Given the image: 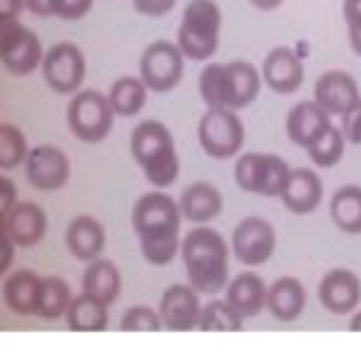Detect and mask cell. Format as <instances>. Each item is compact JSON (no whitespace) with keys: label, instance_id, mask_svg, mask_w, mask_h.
<instances>
[{"label":"cell","instance_id":"cell-25","mask_svg":"<svg viewBox=\"0 0 361 361\" xmlns=\"http://www.w3.org/2000/svg\"><path fill=\"white\" fill-rule=\"evenodd\" d=\"M121 287H123V279H121V270L116 267L114 260L97 258L87 265L82 275V292L97 296L99 301L111 306L118 301Z\"/></svg>","mask_w":361,"mask_h":361},{"label":"cell","instance_id":"cell-6","mask_svg":"<svg viewBox=\"0 0 361 361\" xmlns=\"http://www.w3.org/2000/svg\"><path fill=\"white\" fill-rule=\"evenodd\" d=\"M289 164L277 154L246 152L236 159L234 178L236 185L246 193L277 197L282 193L284 183L289 178Z\"/></svg>","mask_w":361,"mask_h":361},{"label":"cell","instance_id":"cell-42","mask_svg":"<svg viewBox=\"0 0 361 361\" xmlns=\"http://www.w3.org/2000/svg\"><path fill=\"white\" fill-rule=\"evenodd\" d=\"M0 241H3V260H0V272H8L10 265H13V260H15V246H17V243L10 236H5V234H0Z\"/></svg>","mask_w":361,"mask_h":361},{"label":"cell","instance_id":"cell-4","mask_svg":"<svg viewBox=\"0 0 361 361\" xmlns=\"http://www.w3.org/2000/svg\"><path fill=\"white\" fill-rule=\"evenodd\" d=\"M114 118L116 111L109 94H102L99 90L78 92L68 104V128L82 142H102L111 133Z\"/></svg>","mask_w":361,"mask_h":361},{"label":"cell","instance_id":"cell-17","mask_svg":"<svg viewBox=\"0 0 361 361\" xmlns=\"http://www.w3.org/2000/svg\"><path fill=\"white\" fill-rule=\"evenodd\" d=\"M279 197L289 212L311 214L323 202V180L313 169H292Z\"/></svg>","mask_w":361,"mask_h":361},{"label":"cell","instance_id":"cell-47","mask_svg":"<svg viewBox=\"0 0 361 361\" xmlns=\"http://www.w3.org/2000/svg\"><path fill=\"white\" fill-rule=\"evenodd\" d=\"M349 330H352V333H361V311L354 313L352 320H349Z\"/></svg>","mask_w":361,"mask_h":361},{"label":"cell","instance_id":"cell-1","mask_svg":"<svg viewBox=\"0 0 361 361\" xmlns=\"http://www.w3.org/2000/svg\"><path fill=\"white\" fill-rule=\"evenodd\" d=\"M229 250L224 236L209 226H195L188 231V236L180 241V258L190 287L200 294H217L226 289Z\"/></svg>","mask_w":361,"mask_h":361},{"label":"cell","instance_id":"cell-24","mask_svg":"<svg viewBox=\"0 0 361 361\" xmlns=\"http://www.w3.org/2000/svg\"><path fill=\"white\" fill-rule=\"evenodd\" d=\"M42 277L32 270H17L3 284V301L17 316H37V296Z\"/></svg>","mask_w":361,"mask_h":361},{"label":"cell","instance_id":"cell-39","mask_svg":"<svg viewBox=\"0 0 361 361\" xmlns=\"http://www.w3.org/2000/svg\"><path fill=\"white\" fill-rule=\"evenodd\" d=\"M133 8L145 17H164L176 8V0H133Z\"/></svg>","mask_w":361,"mask_h":361},{"label":"cell","instance_id":"cell-2","mask_svg":"<svg viewBox=\"0 0 361 361\" xmlns=\"http://www.w3.org/2000/svg\"><path fill=\"white\" fill-rule=\"evenodd\" d=\"M130 154L154 188H169L180 164L171 130L161 121H142L130 135Z\"/></svg>","mask_w":361,"mask_h":361},{"label":"cell","instance_id":"cell-12","mask_svg":"<svg viewBox=\"0 0 361 361\" xmlns=\"http://www.w3.org/2000/svg\"><path fill=\"white\" fill-rule=\"evenodd\" d=\"M70 157L56 145H39L29 149V157L25 161L27 180L37 190L54 193L61 190L70 178Z\"/></svg>","mask_w":361,"mask_h":361},{"label":"cell","instance_id":"cell-16","mask_svg":"<svg viewBox=\"0 0 361 361\" xmlns=\"http://www.w3.org/2000/svg\"><path fill=\"white\" fill-rule=\"evenodd\" d=\"M263 82L277 94H294L304 85V63L287 46H277L263 61Z\"/></svg>","mask_w":361,"mask_h":361},{"label":"cell","instance_id":"cell-22","mask_svg":"<svg viewBox=\"0 0 361 361\" xmlns=\"http://www.w3.org/2000/svg\"><path fill=\"white\" fill-rule=\"evenodd\" d=\"M180 214L193 224H207L214 217H219L224 207L222 193L217 190V185L207 183V180H195L188 188L180 193L178 200Z\"/></svg>","mask_w":361,"mask_h":361},{"label":"cell","instance_id":"cell-26","mask_svg":"<svg viewBox=\"0 0 361 361\" xmlns=\"http://www.w3.org/2000/svg\"><path fill=\"white\" fill-rule=\"evenodd\" d=\"M68 328L75 333H104L109 328V306L92 294H78L66 313Z\"/></svg>","mask_w":361,"mask_h":361},{"label":"cell","instance_id":"cell-31","mask_svg":"<svg viewBox=\"0 0 361 361\" xmlns=\"http://www.w3.org/2000/svg\"><path fill=\"white\" fill-rule=\"evenodd\" d=\"M231 73V85H234V104L231 109H246L255 102V97L260 94V85H263V75L255 70V66H250L246 61H231L226 63Z\"/></svg>","mask_w":361,"mask_h":361},{"label":"cell","instance_id":"cell-15","mask_svg":"<svg viewBox=\"0 0 361 361\" xmlns=\"http://www.w3.org/2000/svg\"><path fill=\"white\" fill-rule=\"evenodd\" d=\"M49 217L37 202H17L8 214H0V234L10 236L17 246H37L46 236Z\"/></svg>","mask_w":361,"mask_h":361},{"label":"cell","instance_id":"cell-30","mask_svg":"<svg viewBox=\"0 0 361 361\" xmlns=\"http://www.w3.org/2000/svg\"><path fill=\"white\" fill-rule=\"evenodd\" d=\"M147 85L142 82V78H118L111 85L109 92V102H111L116 116H137L147 104Z\"/></svg>","mask_w":361,"mask_h":361},{"label":"cell","instance_id":"cell-21","mask_svg":"<svg viewBox=\"0 0 361 361\" xmlns=\"http://www.w3.org/2000/svg\"><path fill=\"white\" fill-rule=\"evenodd\" d=\"M226 301L238 316L255 318L267 308L265 279L255 272H241L226 284Z\"/></svg>","mask_w":361,"mask_h":361},{"label":"cell","instance_id":"cell-10","mask_svg":"<svg viewBox=\"0 0 361 361\" xmlns=\"http://www.w3.org/2000/svg\"><path fill=\"white\" fill-rule=\"evenodd\" d=\"M180 219L178 202L166 193H145L133 207V231L137 236L178 234Z\"/></svg>","mask_w":361,"mask_h":361},{"label":"cell","instance_id":"cell-40","mask_svg":"<svg viewBox=\"0 0 361 361\" xmlns=\"http://www.w3.org/2000/svg\"><path fill=\"white\" fill-rule=\"evenodd\" d=\"M0 190H3V195H0V214H8L10 209L17 205V188L8 176H3V180H0Z\"/></svg>","mask_w":361,"mask_h":361},{"label":"cell","instance_id":"cell-45","mask_svg":"<svg viewBox=\"0 0 361 361\" xmlns=\"http://www.w3.org/2000/svg\"><path fill=\"white\" fill-rule=\"evenodd\" d=\"M349 46L357 56H361V25L349 27Z\"/></svg>","mask_w":361,"mask_h":361},{"label":"cell","instance_id":"cell-14","mask_svg":"<svg viewBox=\"0 0 361 361\" xmlns=\"http://www.w3.org/2000/svg\"><path fill=\"white\" fill-rule=\"evenodd\" d=\"M318 299L333 316H349L361 304V279L357 272L337 267L320 279Z\"/></svg>","mask_w":361,"mask_h":361},{"label":"cell","instance_id":"cell-20","mask_svg":"<svg viewBox=\"0 0 361 361\" xmlns=\"http://www.w3.org/2000/svg\"><path fill=\"white\" fill-rule=\"evenodd\" d=\"M66 243L73 258L92 263V260L102 258L104 246H106V231L99 219L90 217V214H80L68 224Z\"/></svg>","mask_w":361,"mask_h":361},{"label":"cell","instance_id":"cell-3","mask_svg":"<svg viewBox=\"0 0 361 361\" xmlns=\"http://www.w3.org/2000/svg\"><path fill=\"white\" fill-rule=\"evenodd\" d=\"M222 32V10L214 0H190L176 32V46L190 61H207L214 56Z\"/></svg>","mask_w":361,"mask_h":361},{"label":"cell","instance_id":"cell-32","mask_svg":"<svg viewBox=\"0 0 361 361\" xmlns=\"http://www.w3.org/2000/svg\"><path fill=\"white\" fill-rule=\"evenodd\" d=\"M243 320L246 318L238 316L226 299L209 301L207 306H202L197 330H202V333H238V330H243Z\"/></svg>","mask_w":361,"mask_h":361},{"label":"cell","instance_id":"cell-35","mask_svg":"<svg viewBox=\"0 0 361 361\" xmlns=\"http://www.w3.org/2000/svg\"><path fill=\"white\" fill-rule=\"evenodd\" d=\"M140 250L149 265H169L180 253L178 234H159V236H140Z\"/></svg>","mask_w":361,"mask_h":361},{"label":"cell","instance_id":"cell-8","mask_svg":"<svg viewBox=\"0 0 361 361\" xmlns=\"http://www.w3.org/2000/svg\"><path fill=\"white\" fill-rule=\"evenodd\" d=\"M42 70L46 85L54 92H58V94H75L80 90V85L85 82L87 61L80 46L61 42L46 51Z\"/></svg>","mask_w":361,"mask_h":361},{"label":"cell","instance_id":"cell-46","mask_svg":"<svg viewBox=\"0 0 361 361\" xmlns=\"http://www.w3.org/2000/svg\"><path fill=\"white\" fill-rule=\"evenodd\" d=\"M250 3H253L258 10H275L284 3V0H250Z\"/></svg>","mask_w":361,"mask_h":361},{"label":"cell","instance_id":"cell-18","mask_svg":"<svg viewBox=\"0 0 361 361\" xmlns=\"http://www.w3.org/2000/svg\"><path fill=\"white\" fill-rule=\"evenodd\" d=\"M333 126V116L323 106L311 99V102H299L287 116V135L299 147H311L316 140Z\"/></svg>","mask_w":361,"mask_h":361},{"label":"cell","instance_id":"cell-41","mask_svg":"<svg viewBox=\"0 0 361 361\" xmlns=\"http://www.w3.org/2000/svg\"><path fill=\"white\" fill-rule=\"evenodd\" d=\"M27 8V0H0V25L17 22L22 10Z\"/></svg>","mask_w":361,"mask_h":361},{"label":"cell","instance_id":"cell-44","mask_svg":"<svg viewBox=\"0 0 361 361\" xmlns=\"http://www.w3.org/2000/svg\"><path fill=\"white\" fill-rule=\"evenodd\" d=\"M27 10L39 17H54V0H27Z\"/></svg>","mask_w":361,"mask_h":361},{"label":"cell","instance_id":"cell-23","mask_svg":"<svg viewBox=\"0 0 361 361\" xmlns=\"http://www.w3.org/2000/svg\"><path fill=\"white\" fill-rule=\"evenodd\" d=\"M306 308V289L296 277H279L267 287V311L282 323H292Z\"/></svg>","mask_w":361,"mask_h":361},{"label":"cell","instance_id":"cell-36","mask_svg":"<svg viewBox=\"0 0 361 361\" xmlns=\"http://www.w3.org/2000/svg\"><path fill=\"white\" fill-rule=\"evenodd\" d=\"M161 328H164V323H161L159 311H152L149 306H133L121 318L123 333H157Z\"/></svg>","mask_w":361,"mask_h":361},{"label":"cell","instance_id":"cell-28","mask_svg":"<svg viewBox=\"0 0 361 361\" xmlns=\"http://www.w3.org/2000/svg\"><path fill=\"white\" fill-rule=\"evenodd\" d=\"M330 217L345 234H361V185H342L330 197Z\"/></svg>","mask_w":361,"mask_h":361},{"label":"cell","instance_id":"cell-19","mask_svg":"<svg viewBox=\"0 0 361 361\" xmlns=\"http://www.w3.org/2000/svg\"><path fill=\"white\" fill-rule=\"evenodd\" d=\"M316 102L330 116H342L352 104L359 102V85L345 70H328L316 82Z\"/></svg>","mask_w":361,"mask_h":361},{"label":"cell","instance_id":"cell-34","mask_svg":"<svg viewBox=\"0 0 361 361\" xmlns=\"http://www.w3.org/2000/svg\"><path fill=\"white\" fill-rule=\"evenodd\" d=\"M29 147H27V137L13 123H3L0 126V166L3 171L20 166L22 161H27Z\"/></svg>","mask_w":361,"mask_h":361},{"label":"cell","instance_id":"cell-7","mask_svg":"<svg viewBox=\"0 0 361 361\" xmlns=\"http://www.w3.org/2000/svg\"><path fill=\"white\" fill-rule=\"evenodd\" d=\"M0 54L3 66L15 78H27L44 63L42 39L20 22L0 25Z\"/></svg>","mask_w":361,"mask_h":361},{"label":"cell","instance_id":"cell-29","mask_svg":"<svg viewBox=\"0 0 361 361\" xmlns=\"http://www.w3.org/2000/svg\"><path fill=\"white\" fill-rule=\"evenodd\" d=\"M73 301V292H70V284L66 279L51 275L42 277V287H39L37 296V316L44 320H56L63 318L70 308Z\"/></svg>","mask_w":361,"mask_h":361},{"label":"cell","instance_id":"cell-5","mask_svg":"<svg viewBox=\"0 0 361 361\" xmlns=\"http://www.w3.org/2000/svg\"><path fill=\"white\" fill-rule=\"evenodd\" d=\"M197 140L212 159H231L241 152L243 140H246V128L234 109L212 106L202 114L197 123Z\"/></svg>","mask_w":361,"mask_h":361},{"label":"cell","instance_id":"cell-38","mask_svg":"<svg viewBox=\"0 0 361 361\" xmlns=\"http://www.w3.org/2000/svg\"><path fill=\"white\" fill-rule=\"evenodd\" d=\"M342 135L347 142L361 145V99L342 114Z\"/></svg>","mask_w":361,"mask_h":361},{"label":"cell","instance_id":"cell-27","mask_svg":"<svg viewBox=\"0 0 361 361\" xmlns=\"http://www.w3.org/2000/svg\"><path fill=\"white\" fill-rule=\"evenodd\" d=\"M200 97L207 104V109L212 106H224L231 109L234 104V85H231V73L229 66L224 63H207L200 73Z\"/></svg>","mask_w":361,"mask_h":361},{"label":"cell","instance_id":"cell-11","mask_svg":"<svg viewBox=\"0 0 361 361\" xmlns=\"http://www.w3.org/2000/svg\"><path fill=\"white\" fill-rule=\"evenodd\" d=\"M275 226L263 217H246L236 224L231 234V250L243 265L258 267L267 263L275 253Z\"/></svg>","mask_w":361,"mask_h":361},{"label":"cell","instance_id":"cell-43","mask_svg":"<svg viewBox=\"0 0 361 361\" xmlns=\"http://www.w3.org/2000/svg\"><path fill=\"white\" fill-rule=\"evenodd\" d=\"M345 22L347 27L361 25V0H345Z\"/></svg>","mask_w":361,"mask_h":361},{"label":"cell","instance_id":"cell-37","mask_svg":"<svg viewBox=\"0 0 361 361\" xmlns=\"http://www.w3.org/2000/svg\"><path fill=\"white\" fill-rule=\"evenodd\" d=\"M92 5H94V0H54V15L61 20L75 22L82 20L92 10Z\"/></svg>","mask_w":361,"mask_h":361},{"label":"cell","instance_id":"cell-13","mask_svg":"<svg viewBox=\"0 0 361 361\" xmlns=\"http://www.w3.org/2000/svg\"><path fill=\"white\" fill-rule=\"evenodd\" d=\"M197 294L200 292L190 284H173L161 294L159 316L166 330H173V333L197 330L202 313V304Z\"/></svg>","mask_w":361,"mask_h":361},{"label":"cell","instance_id":"cell-33","mask_svg":"<svg viewBox=\"0 0 361 361\" xmlns=\"http://www.w3.org/2000/svg\"><path fill=\"white\" fill-rule=\"evenodd\" d=\"M345 135H342L340 128L330 126L328 130L320 135L316 142L308 147V157L311 161L320 169H330L335 164H340L342 157H345Z\"/></svg>","mask_w":361,"mask_h":361},{"label":"cell","instance_id":"cell-9","mask_svg":"<svg viewBox=\"0 0 361 361\" xmlns=\"http://www.w3.org/2000/svg\"><path fill=\"white\" fill-rule=\"evenodd\" d=\"M183 54L171 42H154L142 51L140 78L149 92H171L183 78Z\"/></svg>","mask_w":361,"mask_h":361}]
</instances>
